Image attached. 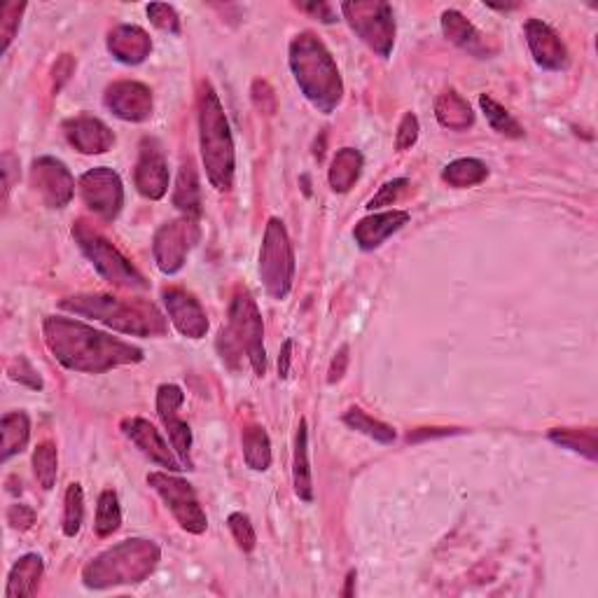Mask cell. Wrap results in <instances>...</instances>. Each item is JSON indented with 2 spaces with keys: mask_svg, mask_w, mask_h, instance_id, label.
<instances>
[{
  "mask_svg": "<svg viewBox=\"0 0 598 598\" xmlns=\"http://www.w3.org/2000/svg\"><path fill=\"white\" fill-rule=\"evenodd\" d=\"M199 225L194 218H178L157 229L152 241V255L162 274L173 276L185 267L187 253L199 241Z\"/></svg>",
  "mask_w": 598,
  "mask_h": 598,
  "instance_id": "cell-11",
  "label": "cell"
},
{
  "mask_svg": "<svg viewBox=\"0 0 598 598\" xmlns=\"http://www.w3.org/2000/svg\"><path fill=\"white\" fill-rule=\"evenodd\" d=\"M80 194L85 206L92 211L96 218L113 222L120 215L124 206V185L122 178L117 176L108 166H96L87 171L80 178Z\"/></svg>",
  "mask_w": 598,
  "mask_h": 598,
  "instance_id": "cell-12",
  "label": "cell"
},
{
  "mask_svg": "<svg viewBox=\"0 0 598 598\" xmlns=\"http://www.w3.org/2000/svg\"><path fill=\"white\" fill-rule=\"evenodd\" d=\"M45 563L38 554H26L12 566L8 575L5 598H31L38 594L40 580H43Z\"/></svg>",
  "mask_w": 598,
  "mask_h": 598,
  "instance_id": "cell-24",
  "label": "cell"
},
{
  "mask_svg": "<svg viewBox=\"0 0 598 598\" xmlns=\"http://www.w3.org/2000/svg\"><path fill=\"white\" fill-rule=\"evenodd\" d=\"M33 472H36L38 484L43 486L45 491L54 489V484H57V472H59L57 444L52 442L38 444L36 451H33Z\"/></svg>",
  "mask_w": 598,
  "mask_h": 598,
  "instance_id": "cell-35",
  "label": "cell"
},
{
  "mask_svg": "<svg viewBox=\"0 0 598 598\" xmlns=\"http://www.w3.org/2000/svg\"><path fill=\"white\" fill-rule=\"evenodd\" d=\"M173 206L178 211L185 213V218L197 220L201 215V187H199V176L194 164L187 159V162L180 166L176 190H173Z\"/></svg>",
  "mask_w": 598,
  "mask_h": 598,
  "instance_id": "cell-28",
  "label": "cell"
},
{
  "mask_svg": "<svg viewBox=\"0 0 598 598\" xmlns=\"http://www.w3.org/2000/svg\"><path fill=\"white\" fill-rule=\"evenodd\" d=\"M346 367H349V344H344L342 349L335 353V358H332L330 370H328V384H337V381H342V377L346 374Z\"/></svg>",
  "mask_w": 598,
  "mask_h": 598,
  "instance_id": "cell-46",
  "label": "cell"
},
{
  "mask_svg": "<svg viewBox=\"0 0 598 598\" xmlns=\"http://www.w3.org/2000/svg\"><path fill=\"white\" fill-rule=\"evenodd\" d=\"M479 106H482V113L486 115V122L491 124L493 131L503 134L507 138H521L524 136V129L521 124L514 120V117L507 113V110L500 106L496 99H491L489 94L479 96Z\"/></svg>",
  "mask_w": 598,
  "mask_h": 598,
  "instance_id": "cell-34",
  "label": "cell"
},
{
  "mask_svg": "<svg viewBox=\"0 0 598 598\" xmlns=\"http://www.w3.org/2000/svg\"><path fill=\"white\" fill-rule=\"evenodd\" d=\"M145 12H148L150 22L155 24L159 31L171 33V36H178V33H180V17H178V12L171 8V5L150 3L148 10H145Z\"/></svg>",
  "mask_w": 598,
  "mask_h": 598,
  "instance_id": "cell-40",
  "label": "cell"
},
{
  "mask_svg": "<svg viewBox=\"0 0 598 598\" xmlns=\"http://www.w3.org/2000/svg\"><path fill=\"white\" fill-rule=\"evenodd\" d=\"M253 101H255V106L262 110V113H267V115L274 113L276 94H274V89H271L269 82H264V80L253 82Z\"/></svg>",
  "mask_w": 598,
  "mask_h": 598,
  "instance_id": "cell-45",
  "label": "cell"
},
{
  "mask_svg": "<svg viewBox=\"0 0 598 598\" xmlns=\"http://www.w3.org/2000/svg\"><path fill=\"white\" fill-rule=\"evenodd\" d=\"M292 339H285L283 342V349H281V356H278V377L281 379H288L290 374V363H292Z\"/></svg>",
  "mask_w": 598,
  "mask_h": 598,
  "instance_id": "cell-50",
  "label": "cell"
},
{
  "mask_svg": "<svg viewBox=\"0 0 598 598\" xmlns=\"http://www.w3.org/2000/svg\"><path fill=\"white\" fill-rule=\"evenodd\" d=\"M486 176H489V166H486L482 159H475V157L456 159V162L444 166L442 171L444 183L451 187H458V190H463V187L482 185Z\"/></svg>",
  "mask_w": 598,
  "mask_h": 598,
  "instance_id": "cell-30",
  "label": "cell"
},
{
  "mask_svg": "<svg viewBox=\"0 0 598 598\" xmlns=\"http://www.w3.org/2000/svg\"><path fill=\"white\" fill-rule=\"evenodd\" d=\"M218 351L232 370H236L246 356L257 377L267 374L262 314L248 290H236L232 304H229L227 328L220 330Z\"/></svg>",
  "mask_w": 598,
  "mask_h": 598,
  "instance_id": "cell-5",
  "label": "cell"
},
{
  "mask_svg": "<svg viewBox=\"0 0 598 598\" xmlns=\"http://www.w3.org/2000/svg\"><path fill=\"white\" fill-rule=\"evenodd\" d=\"M185 402V393L180 391L176 384H164L159 386L157 391V414L162 423L169 430L171 444L176 449V454L187 470H192V458H190V449H192V430L187 426V421H183L178 416V409L183 407Z\"/></svg>",
  "mask_w": 598,
  "mask_h": 598,
  "instance_id": "cell-14",
  "label": "cell"
},
{
  "mask_svg": "<svg viewBox=\"0 0 598 598\" xmlns=\"http://www.w3.org/2000/svg\"><path fill=\"white\" fill-rule=\"evenodd\" d=\"M0 435H3V451H0V461L8 463L12 456L22 454L26 444L31 440V419L26 412H10L0 421Z\"/></svg>",
  "mask_w": 598,
  "mask_h": 598,
  "instance_id": "cell-27",
  "label": "cell"
},
{
  "mask_svg": "<svg viewBox=\"0 0 598 598\" xmlns=\"http://www.w3.org/2000/svg\"><path fill=\"white\" fill-rule=\"evenodd\" d=\"M260 278L271 299H285L295 281V250L288 229L278 218H269L260 248Z\"/></svg>",
  "mask_w": 598,
  "mask_h": 598,
  "instance_id": "cell-8",
  "label": "cell"
},
{
  "mask_svg": "<svg viewBox=\"0 0 598 598\" xmlns=\"http://www.w3.org/2000/svg\"><path fill=\"white\" fill-rule=\"evenodd\" d=\"M290 71L297 87L323 115L335 113L344 99V80L337 61L314 33H299L290 43Z\"/></svg>",
  "mask_w": 598,
  "mask_h": 598,
  "instance_id": "cell-2",
  "label": "cell"
},
{
  "mask_svg": "<svg viewBox=\"0 0 598 598\" xmlns=\"http://www.w3.org/2000/svg\"><path fill=\"white\" fill-rule=\"evenodd\" d=\"M435 117L449 131H468L475 124V113H472L470 103L454 89H447V92L437 96Z\"/></svg>",
  "mask_w": 598,
  "mask_h": 598,
  "instance_id": "cell-26",
  "label": "cell"
},
{
  "mask_svg": "<svg viewBox=\"0 0 598 598\" xmlns=\"http://www.w3.org/2000/svg\"><path fill=\"white\" fill-rule=\"evenodd\" d=\"M162 559L157 542L131 538L113 545L106 552L89 561L82 570V582L87 589H110L122 584H138L152 575Z\"/></svg>",
  "mask_w": 598,
  "mask_h": 598,
  "instance_id": "cell-6",
  "label": "cell"
},
{
  "mask_svg": "<svg viewBox=\"0 0 598 598\" xmlns=\"http://www.w3.org/2000/svg\"><path fill=\"white\" fill-rule=\"evenodd\" d=\"M19 162L12 152H5L3 155V199L8 201V194L12 190V169H17Z\"/></svg>",
  "mask_w": 598,
  "mask_h": 598,
  "instance_id": "cell-49",
  "label": "cell"
},
{
  "mask_svg": "<svg viewBox=\"0 0 598 598\" xmlns=\"http://www.w3.org/2000/svg\"><path fill=\"white\" fill-rule=\"evenodd\" d=\"M82 521H85V491L80 484H71L64 500V533L68 538L80 533Z\"/></svg>",
  "mask_w": 598,
  "mask_h": 598,
  "instance_id": "cell-37",
  "label": "cell"
},
{
  "mask_svg": "<svg viewBox=\"0 0 598 598\" xmlns=\"http://www.w3.org/2000/svg\"><path fill=\"white\" fill-rule=\"evenodd\" d=\"M8 524L15 528V531H29V528L36 524V512H33L29 505H22V503L10 505Z\"/></svg>",
  "mask_w": 598,
  "mask_h": 598,
  "instance_id": "cell-44",
  "label": "cell"
},
{
  "mask_svg": "<svg viewBox=\"0 0 598 598\" xmlns=\"http://www.w3.org/2000/svg\"><path fill=\"white\" fill-rule=\"evenodd\" d=\"M292 484L295 493L304 503L314 500V477H311V461H309V426L307 419L299 421L295 435V461H292Z\"/></svg>",
  "mask_w": 598,
  "mask_h": 598,
  "instance_id": "cell-25",
  "label": "cell"
},
{
  "mask_svg": "<svg viewBox=\"0 0 598 598\" xmlns=\"http://www.w3.org/2000/svg\"><path fill=\"white\" fill-rule=\"evenodd\" d=\"M68 143L82 155H103L113 148L115 136L106 122L92 115H78L64 122Z\"/></svg>",
  "mask_w": 598,
  "mask_h": 598,
  "instance_id": "cell-20",
  "label": "cell"
},
{
  "mask_svg": "<svg viewBox=\"0 0 598 598\" xmlns=\"http://www.w3.org/2000/svg\"><path fill=\"white\" fill-rule=\"evenodd\" d=\"M96 535L101 538H108L113 535L117 528L122 526V510H120V498H117L115 491L106 489L99 496V507H96Z\"/></svg>",
  "mask_w": 598,
  "mask_h": 598,
  "instance_id": "cell-36",
  "label": "cell"
},
{
  "mask_svg": "<svg viewBox=\"0 0 598 598\" xmlns=\"http://www.w3.org/2000/svg\"><path fill=\"white\" fill-rule=\"evenodd\" d=\"M353 584H356V570H351V573L346 575V587L342 591V596H346V598L353 596Z\"/></svg>",
  "mask_w": 598,
  "mask_h": 598,
  "instance_id": "cell-51",
  "label": "cell"
},
{
  "mask_svg": "<svg viewBox=\"0 0 598 598\" xmlns=\"http://www.w3.org/2000/svg\"><path fill=\"white\" fill-rule=\"evenodd\" d=\"M108 52L127 66H138L150 57L152 40L141 26L122 24L117 29L110 31L108 36Z\"/></svg>",
  "mask_w": 598,
  "mask_h": 598,
  "instance_id": "cell-22",
  "label": "cell"
},
{
  "mask_svg": "<svg viewBox=\"0 0 598 598\" xmlns=\"http://www.w3.org/2000/svg\"><path fill=\"white\" fill-rule=\"evenodd\" d=\"M199 145L208 183L218 192H229L234 185L236 152L225 108L215 89L204 85L199 99Z\"/></svg>",
  "mask_w": 598,
  "mask_h": 598,
  "instance_id": "cell-4",
  "label": "cell"
},
{
  "mask_svg": "<svg viewBox=\"0 0 598 598\" xmlns=\"http://www.w3.org/2000/svg\"><path fill=\"white\" fill-rule=\"evenodd\" d=\"M416 141H419V117L414 113H405L398 127V136H395V150L405 152L414 148Z\"/></svg>",
  "mask_w": 598,
  "mask_h": 598,
  "instance_id": "cell-43",
  "label": "cell"
},
{
  "mask_svg": "<svg viewBox=\"0 0 598 598\" xmlns=\"http://www.w3.org/2000/svg\"><path fill=\"white\" fill-rule=\"evenodd\" d=\"M75 71V61H73V57L71 54H64V57H61L59 61H57V66H54V78H59V82H57V92L61 87H64V82L71 78V73Z\"/></svg>",
  "mask_w": 598,
  "mask_h": 598,
  "instance_id": "cell-48",
  "label": "cell"
},
{
  "mask_svg": "<svg viewBox=\"0 0 598 598\" xmlns=\"http://www.w3.org/2000/svg\"><path fill=\"white\" fill-rule=\"evenodd\" d=\"M43 337L57 363L71 372L103 374L145 358L138 346L64 316H47Z\"/></svg>",
  "mask_w": 598,
  "mask_h": 598,
  "instance_id": "cell-1",
  "label": "cell"
},
{
  "mask_svg": "<svg viewBox=\"0 0 598 598\" xmlns=\"http://www.w3.org/2000/svg\"><path fill=\"white\" fill-rule=\"evenodd\" d=\"M528 50H531L535 64L545 71H563L568 66V50L561 43L559 33L540 19H528L524 26Z\"/></svg>",
  "mask_w": 598,
  "mask_h": 598,
  "instance_id": "cell-19",
  "label": "cell"
},
{
  "mask_svg": "<svg viewBox=\"0 0 598 598\" xmlns=\"http://www.w3.org/2000/svg\"><path fill=\"white\" fill-rule=\"evenodd\" d=\"M409 222L407 211H386V213H372L363 218L353 229V239H356L360 250H374L384 243L388 236L400 232Z\"/></svg>",
  "mask_w": 598,
  "mask_h": 598,
  "instance_id": "cell-23",
  "label": "cell"
},
{
  "mask_svg": "<svg viewBox=\"0 0 598 598\" xmlns=\"http://www.w3.org/2000/svg\"><path fill=\"white\" fill-rule=\"evenodd\" d=\"M344 19L353 33L381 59H388L395 45V15L384 0H353L342 3Z\"/></svg>",
  "mask_w": 598,
  "mask_h": 598,
  "instance_id": "cell-9",
  "label": "cell"
},
{
  "mask_svg": "<svg viewBox=\"0 0 598 598\" xmlns=\"http://www.w3.org/2000/svg\"><path fill=\"white\" fill-rule=\"evenodd\" d=\"M24 10H26L24 3H5L3 10H0V38H3V54L10 50L12 40L17 36Z\"/></svg>",
  "mask_w": 598,
  "mask_h": 598,
  "instance_id": "cell-38",
  "label": "cell"
},
{
  "mask_svg": "<svg viewBox=\"0 0 598 598\" xmlns=\"http://www.w3.org/2000/svg\"><path fill=\"white\" fill-rule=\"evenodd\" d=\"M106 106L124 122H145L152 115V92L143 82H113L106 89Z\"/></svg>",
  "mask_w": 598,
  "mask_h": 598,
  "instance_id": "cell-17",
  "label": "cell"
},
{
  "mask_svg": "<svg viewBox=\"0 0 598 598\" xmlns=\"http://www.w3.org/2000/svg\"><path fill=\"white\" fill-rule=\"evenodd\" d=\"M297 8L302 12H309V15L318 17L323 24L337 22L335 10H332V5H328V3H297Z\"/></svg>",
  "mask_w": 598,
  "mask_h": 598,
  "instance_id": "cell-47",
  "label": "cell"
},
{
  "mask_svg": "<svg viewBox=\"0 0 598 598\" xmlns=\"http://www.w3.org/2000/svg\"><path fill=\"white\" fill-rule=\"evenodd\" d=\"M61 309L94 318L110 330L134 337H164L169 323L148 299H120L113 295H75L61 299Z\"/></svg>",
  "mask_w": 598,
  "mask_h": 598,
  "instance_id": "cell-3",
  "label": "cell"
},
{
  "mask_svg": "<svg viewBox=\"0 0 598 598\" xmlns=\"http://www.w3.org/2000/svg\"><path fill=\"white\" fill-rule=\"evenodd\" d=\"M243 444V461L250 470L264 472L271 465V442L267 430L262 426H248L241 437Z\"/></svg>",
  "mask_w": 598,
  "mask_h": 598,
  "instance_id": "cell-31",
  "label": "cell"
},
{
  "mask_svg": "<svg viewBox=\"0 0 598 598\" xmlns=\"http://www.w3.org/2000/svg\"><path fill=\"white\" fill-rule=\"evenodd\" d=\"M166 314L180 335L187 339H201L208 332V318L199 299L183 288H169L162 292Z\"/></svg>",
  "mask_w": 598,
  "mask_h": 598,
  "instance_id": "cell-16",
  "label": "cell"
},
{
  "mask_svg": "<svg viewBox=\"0 0 598 598\" xmlns=\"http://www.w3.org/2000/svg\"><path fill=\"white\" fill-rule=\"evenodd\" d=\"M442 33L463 52L472 54L477 59H491L498 47L491 43L489 36H484L475 24L468 22L458 10H444L442 12Z\"/></svg>",
  "mask_w": 598,
  "mask_h": 598,
  "instance_id": "cell-21",
  "label": "cell"
},
{
  "mask_svg": "<svg viewBox=\"0 0 598 598\" xmlns=\"http://www.w3.org/2000/svg\"><path fill=\"white\" fill-rule=\"evenodd\" d=\"M365 166V157L360 155V150L356 148H342L332 159L330 166V187L339 194L349 192L353 185L360 180V173H363Z\"/></svg>",
  "mask_w": 598,
  "mask_h": 598,
  "instance_id": "cell-29",
  "label": "cell"
},
{
  "mask_svg": "<svg viewBox=\"0 0 598 598\" xmlns=\"http://www.w3.org/2000/svg\"><path fill=\"white\" fill-rule=\"evenodd\" d=\"M344 423L358 433H363L367 437H372L374 442L379 444H393L395 442V430L386 423H381L377 419H372L370 414H365L360 407H351L349 412L344 414Z\"/></svg>",
  "mask_w": 598,
  "mask_h": 598,
  "instance_id": "cell-33",
  "label": "cell"
},
{
  "mask_svg": "<svg viewBox=\"0 0 598 598\" xmlns=\"http://www.w3.org/2000/svg\"><path fill=\"white\" fill-rule=\"evenodd\" d=\"M227 524H229V531H232L239 549H243V552H253L257 545V533H255L253 524H250L248 514L232 512L227 517Z\"/></svg>",
  "mask_w": 598,
  "mask_h": 598,
  "instance_id": "cell-39",
  "label": "cell"
},
{
  "mask_svg": "<svg viewBox=\"0 0 598 598\" xmlns=\"http://www.w3.org/2000/svg\"><path fill=\"white\" fill-rule=\"evenodd\" d=\"M136 190L145 199H162L169 192V166H166L164 152L155 138H145L141 143V155H138L134 169Z\"/></svg>",
  "mask_w": 598,
  "mask_h": 598,
  "instance_id": "cell-15",
  "label": "cell"
},
{
  "mask_svg": "<svg viewBox=\"0 0 598 598\" xmlns=\"http://www.w3.org/2000/svg\"><path fill=\"white\" fill-rule=\"evenodd\" d=\"M549 440L559 444L563 449L575 451V454L587 456L589 461H596L598 444H596V430H575V428H554L549 430Z\"/></svg>",
  "mask_w": 598,
  "mask_h": 598,
  "instance_id": "cell-32",
  "label": "cell"
},
{
  "mask_svg": "<svg viewBox=\"0 0 598 598\" xmlns=\"http://www.w3.org/2000/svg\"><path fill=\"white\" fill-rule=\"evenodd\" d=\"M122 433L127 435L129 440L134 442L136 447L150 458L152 463L162 465V468H166L169 472L185 470L183 461L171 454L169 444L164 442V437L159 435V430L152 426L150 421L141 419V416H131V419L122 421Z\"/></svg>",
  "mask_w": 598,
  "mask_h": 598,
  "instance_id": "cell-18",
  "label": "cell"
},
{
  "mask_svg": "<svg viewBox=\"0 0 598 598\" xmlns=\"http://www.w3.org/2000/svg\"><path fill=\"white\" fill-rule=\"evenodd\" d=\"M31 185L50 208H64L75 194V178L61 159L40 157L31 166Z\"/></svg>",
  "mask_w": 598,
  "mask_h": 598,
  "instance_id": "cell-13",
  "label": "cell"
},
{
  "mask_svg": "<svg viewBox=\"0 0 598 598\" xmlns=\"http://www.w3.org/2000/svg\"><path fill=\"white\" fill-rule=\"evenodd\" d=\"M148 484L164 500V505L169 507L183 531L194 535H201L206 531L208 517L201 510L197 491L192 489L190 482H185V479L176 475H169V472H150Z\"/></svg>",
  "mask_w": 598,
  "mask_h": 598,
  "instance_id": "cell-10",
  "label": "cell"
},
{
  "mask_svg": "<svg viewBox=\"0 0 598 598\" xmlns=\"http://www.w3.org/2000/svg\"><path fill=\"white\" fill-rule=\"evenodd\" d=\"M73 239L78 241L82 253L87 255V260L94 264V269L99 271L101 278H106L108 283L117 285V288L127 290H145L148 281H145L141 271L110 243L106 236H101L96 229H92L87 222H75L73 225Z\"/></svg>",
  "mask_w": 598,
  "mask_h": 598,
  "instance_id": "cell-7",
  "label": "cell"
},
{
  "mask_svg": "<svg viewBox=\"0 0 598 598\" xmlns=\"http://www.w3.org/2000/svg\"><path fill=\"white\" fill-rule=\"evenodd\" d=\"M407 185H409L407 178H395V180H391V183H386L377 194H374V197L370 201H367V208H370V211H377V208L393 206L395 201L400 199V194L405 192Z\"/></svg>",
  "mask_w": 598,
  "mask_h": 598,
  "instance_id": "cell-42",
  "label": "cell"
},
{
  "mask_svg": "<svg viewBox=\"0 0 598 598\" xmlns=\"http://www.w3.org/2000/svg\"><path fill=\"white\" fill-rule=\"evenodd\" d=\"M8 374L12 381H17V384H22V386H29L31 391H43V379H40L36 367H33L24 356L12 360V363L8 365Z\"/></svg>",
  "mask_w": 598,
  "mask_h": 598,
  "instance_id": "cell-41",
  "label": "cell"
}]
</instances>
